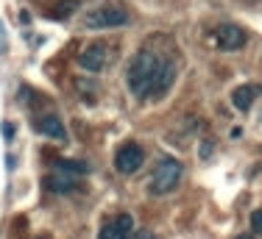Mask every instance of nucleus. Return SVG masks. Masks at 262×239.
Returning a JSON list of instances; mask_svg holds the SVG:
<instances>
[{"mask_svg":"<svg viewBox=\"0 0 262 239\" xmlns=\"http://www.w3.org/2000/svg\"><path fill=\"white\" fill-rule=\"evenodd\" d=\"M128 92L140 100H159L170 92L176 81V59L162 56L151 47H142L134 53L126 73Z\"/></svg>","mask_w":262,"mask_h":239,"instance_id":"nucleus-1","label":"nucleus"},{"mask_svg":"<svg viewBox=\"0 0 262 239\" xmlns=\"http://www.w3.org/2000/svg\"><path fill=\"white\" fill-rule=\"evenodd\" d=\"M182 175H184V167H182V161H176V159H162L157 170H154V178H151V192L154 195H167V192H173L179 186V181H182Z\"/></svg>","mask_w":262,"mask_h":239,"instance_id":"nucleus-2","label":"nucleus"},{"mask_svg":"<svg viewBox=\"0 0 262 239\" xmlns=\"http://www.w3.org/2000/svg\"><path fill=\"white\" fill-rule=\"evenodd\" d=\"M115 56H117L115 47L103 45V42H95V45L84 47L78 53V67L86 70V73H101V70H106V67L115 61Z\"/></svg>","mask_w":262,"mask_h":239,"instance_id":"nucleus-3","label":"nucleus"},{"mask_svg":"<svg viewBox=\"0 0 262 239\" xmlns=\"http://www.w3.org/2000/svg\"><path fill=\"white\" fill-rule=\"evenodd\" d=\"M126 22H128V14L120 6H101V9H92L90 14L84 17V25L86 28H95V31L120 28V25H126Z\"/></svg>","mask_w":262,"mask_h":239,"instance_id":"nucleus-4","label":"nucleus"},{"mask_svg":"<svg viewBox=\"0 0 262 239\" xmlns=\"http://www.w3.org/2000/svg\"><path fill=\"white\" fill-rule=\"evenodd\" d=\"M142 161H145V153H142V148L137 142H126V145H120L117 148V153H115V167L120 170V173H137V170L142 167Z\"/></svg>","mask_w":262,"mask_h":239,"instance_id":"nucleus-5","label":"nucleus"},{"mask_svg":"<svg viewBox=\"0 0 262 239\" xmlns=\"http://www.w3.org/2000/svg\"><path fill=\"white\" fill-rule=\"evenodd\" d=\"M212 39H215V45L221 50H229V53H234V50H240L243 45H246L243 28H237V25H232V22L217 25V28L212 31Z\"/></svg>","mask_w":262,"mask_h":239,"instance_id":"nucleus-6","label":"nucleus"},{"mask_svg":"<svg viewBox=\"0 0 262 239\" xmlns=\"http://www.w3.org/2000/svg\"><path fill=\"white\" fill-rule=\"evenodd\" d=\"M131 231H134V217L131 214H117L101 228L98 239H131Z\"/></svg>","mask_w":262,"mask_h":239,"instance_id":"nucleus-7","label":"nucleus"},{"mask_svg":"<svg viewBox=\"0 0 262 239\" xmlns=\"http://www.w3.org/2000/svg\"><path fill=\"white\" fill-rule=\"evenodd\" d=\"M45 189L48 192H56V195H67V192L81 189V181H78V175H70V173L56 170V173H51L45 178Z\"/></svg>","mask_w":262,"mask_h":239,"instance_id":"nucleus-8","label":"nucleus"},{"mask_svg":"<svg viewBox=\"0 0 262 239\" xmlns=\"http://www.w3.org/2000/svg\"><path fill=\"white\" fill-rule=\"evenodd\" d=\"M262 95V84H246V86H237V89L232 92V103H234V109H240V111H246V109H251V103Z\"/></svg>","mask_w":262,"mask_h":239,"instance_id":"nucleus-9","label":"nucleus"},{"mask_svg":"<svg viewBox=\"0 0 262 239\" xmlns=\"http://www.w3.org/2000/svg\"><path fill=\"white\" fill-rule=\"evenodd\" d=\"M34 128L39 131V134L51 136V139H64V125H61V119L56 114H42L34 119Z\"/></svg>","mask_w":262,"mask_h":239,"instance_id":"nucleus-10","label":"nucleus"},{"mask_svg":"<svg viewBox=\"0 0 262 239\" xmlns=\"http://www.w3.org/2000/svg\"><path fill=\"white\" fill-rule=\"evenodd\" d=\"M76 9H78V0H59V3L51 6V17L53 20H64V17H70Z\"/></svg>","mask_w":262,"mask_h":239,"instance_id":"nucleus-11","label":"nucleus"},{"mask_svg":"<svg viewBox=\"0 0 262 239\" xmlns=\"http://www.w3.org/2000/svg\"><path fill=\"white\" fill-rule=\"evenodd\" d=\"M56 167H59L61 173H70V175H84L86 173L84 161H73V159H59V161H56Z\"/></svg>","mask_w":262,"mask_h":239,"instance_id":"nucleus-12","label":"nucleus"},{"mask_svg":"<svg viewBox=\"0 0 262 239\" xmlns=\"http://www.w3.org/2000/svg\"><path fill=\"white\" fill-rule=\"evenodd\" d=\"M251 228H254V234L262 236V209H257V211L251 214Z\"/></svg>","mask_w":262,"mask_h":239,"instance_id":"nucleus-13","label":"nucleus"},{"mask_svg":"<svg viewBox=\"0 0 262 239\" xmlns=\"http://www.w3.org/2000/svg\"><path fill=\"white\" fill-rule=\"evenodd\" d=\"M3 136L6 139H14V125L11 123H3Z\"/></svg>","mask_w":262,"mask_h":239,"instance_id":"nucleus-14","label":"nucleus"},{"mask_svg":"<svg viewBox=\"0 0 262 239\" xmlns=\"http://www.w3.org/2000/svg\"><path fill=\"white\" fill-rule=\"evenodd\" d=\"M137 239H151V234H148V231H142V234L137 236Z\"/></svg>","mask_w":262,"mask_h":239,"instance_id":"nucleus-15","label":"nucleus"},{"mask_svg":"<svg viewBox=\"0 0 262 239\" xmlns=\"http://www.w3.org/2000/svg\"><path fill=\"white\" fill-rule=\"evenodd\" d=\"M234 239H251V234H240V236H234Z\"/></svg>","mask_w":262,"mask_h":239,"instance_id":"nucleus-16","label":"nucleus"},{"mask_svg":"<svg viewBox=\"0 0 262 239\" xmlns=\"http://www.w3.org/2000/svg\"><path fill=\"white\" fill-rule=\"evenodd\" d=\"M39 239H48V236H39Z\"/></svg>","mask_w":262,"mask_h":239,"instance_id":"nucleus-17","label":"nucleus"}]
</instances>
